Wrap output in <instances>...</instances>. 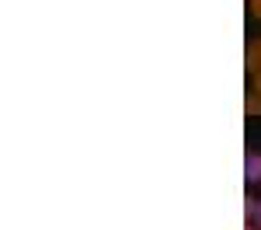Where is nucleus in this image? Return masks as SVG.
Listing matches in <instances>:
<instances>
[{
	"label": "nucleus",
	"instance_id": "obj_1",
	"mask_svg": "<svg viewBox=\"0 0 261 230\" xmlns=\"http://www.w3.org/2000/svg\"><path fill=\"white\" fill-rule=\"evenodd\" d=\"M244 63H247V70H251V77H258V73H261V39H254L251 45H247Z\"/></svg>",
	"mask_w": 261,
	"mask_h": 230
},
{
	"label": "nucleus",
	"instance_id": "obj_7",
	"mask_svg": "<svg viewBox=\"0 0 261 230\" xmlns=\"http://www.w3.org/2000/svg\"><path fill=\"white\" fill-rule=\"evenodd\" d=\"M244 230H258V227H244Z\"/></svg>",
	"mask_w": 261,
	"mask_h": 230
},
{
	"label": "nucleus",
	"instance_id": "obj_5",
	"mask_svg": "<svg viewBox=\"0 0 261 230\" xmlns=\"http://www.w3.org/2000/svg\"><path fill=\"white\" fill-rule=\"evenodd\" d=\"M251 14L261 21V0H251Z\"/></svg>",
	"mask_w": 261,
	"mask_h": 230
},
{
	"label": "nucleus",
	"instance_id": "obj_6",
	"mask_svg": "<svg viewBox=\"0 0 261 230\" xmlns=\"http://www.w3.org/2000/svg\"><path fill=\"white\" fill-rule=\"evenodd\" d=\"M254 94H261V73L254 77Z\"/></svg>",
	"mask_w": 261,
	"mask_h": 230
},
{
	"label": "nucleus",
	"instance_id": "obj_3",
	"mask_svg": "<svg viewBox=\"0 0 261 230\" xmlns=\"http://www.w3.org/2000/svg\"><path fill=\"white\" fill-rule=\"evenodd\" d=\"M244 115H261V94L244 98Z\"/></svg>",
	"mask_w": 261,
	"mask_h": 230
},
{
	"label": "nucleus",
	"instance_id": "obj_4",
	"mask_svg": "<svg viewBox=\"0 0 261 230\" xmlns=\"http://www.w3.org/2000/svg\"><path fill=\"white\" fill-rule=\"evenodd\" d=\"M244 213H247V216L254 220V227L261 230V199H258V202H244Z\"/></svg>",
	"mask_w": 261,
	"mask_h": 230
},
{
	"label": "nucleus",
	"instance_id": "obj_2",
	"mask_svg": "<svg viewBox=\"0 0 261 230\" xmlns=\"http://www.w3.org/2000/svg\"><path fill=\"white\" fill-rule=\"evenodd\" d=\"M244 178L247 182H261V154H247L244 157Z\"/></svg>",
	"mask_w": 261,
	"mask_h": 230
}]
</instances>
